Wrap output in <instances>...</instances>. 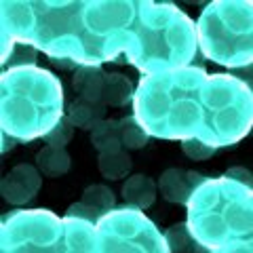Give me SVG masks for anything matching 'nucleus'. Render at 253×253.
Wrapping results in <instances>:
<instances>
[{
	"label": "nucleus",
	"mask_w": 253,
	"mask_h": 253,
	"mask_svg": "<svg viewBox=\"0 0 253 253\" xmlns=\"http://www.w3.org/2000/svg\"><path fill=\"white\" fill-rule=\"evenodd\" d=\"M0 36L32 44L49 59H74L78 66L114 61L108 44L95 34L89 2L4 0L0 4Z\"/></svg>",
	"instance_id": "1"
},
{
	"label": "nucleus",
	"mask_w": 253,
	"mask_h": 253,
	"mask_svg": "<svg viewBox=\"0 0 253 253\" xmlns=\"http://www.w3.org/2000/svg\"><path fill=\"white\" fill-rule=\"evenodd\" d=\"M123 53L144 76L194 66L196 23L171 2H135V17L123 34Z\"/></svg>",
	"instance_id": "2"
},
{
	"label": "nucleus",
	"mask_w": 253,
	"mask_h": 253,
	"mask_svg": "<svg viewBox=\"0 0 253 253\" xmlns=\"http://www.w3.org/2000/svg\"><path fill=\"white\" fill-rule=\"evenodd\" d=\"M203 66L141 76L133 97V116L150 137L184 141L203 129Z\"/></svg>",
	"instance_id": "3"
},
{
	"label": "nucleus",
	"mask_w": 253,
	"mask_h": 253,
	"mask_svg": "<svg viewBox=\"0 0 253 253\" xmlns=\"http://www.w3.org/2000/svg\"><path fill=\"white\" fill-rule=\"evenodd\" d=\"M63 114V84L42 68L4 70L0 76V125L17 141L44 137Z\"/></svg>",
	"instance_id": "4"
},
{
	"label": "nucleus",
	"mask_w": 253,
	"mask_h": 253,
	"mask_svg": "<svg viewBox=\"0 0 253 253\" xmlns=\"http://www.w3.org/2000/svg\"><path fill=\"white\" fill-rule=\"evenodd\" d=\"M188 226L209 251L253 241V190L226 177H209L188 203Z\"/></svg>",
	"instance_id": "5"
},
{
	"label": "nucleus",
	"mask_w": 253,
	"mask_h": 253,
	"mask_svg": "<svg viewBox=\"0 0 253 253\" xmlns=\"http://www.w3.org/2000/svg\"><path fill=\"white\" fill-rule=\"evenodd\" d=\"M0 253H97L95 226L49 209H15L2 217Z\"/></svg>",
	"instance_id": "6"
},
{
	"label": "nucleus",
	"mask_w": 253,
	"mask_h": 253,
	"mask_svg": "<svg viewBox=\"0 0 253 253\" xmlns=\"http://www.w3.org/2000/svg\"><path fill=\"white\" fill-rule=\"evenodd\" d=\"M199 49L228 70L253 63V0H215L196 21Z\"/></svg>",
	"instance_id": "7"
},
{
	"label": "nucleus",
	"mask_w": 253,
	"mask_h": 253,
	"mask_svg": "<svg viewBox=\"0 0 253 253\" xmlns=\"http://www.w3.org/2000/svg\"><path fill=\"white\" fill-rule=\"evenodd\" d=\"M253 129V91L234 74H209L203 84V129L211 148L234 146Z\"/></svg>",
	"instance_id": "8"
},
{
	"label": "nucleus",
	"mask_w": 253,
	"mask_h": 253,
	"mask_svg": "<svg viewBox=\"0 0 253 253\" xmlns=\"http://www.w3.org/2000/svg\"><path fill=\"white\" fill-rule=\"evenodd\" d=\"M95 241L97 253H169L165 234L131 207L106 213L95 226Z\"/></svg>",
	"instance_id": "9"
},
{
	"label": "nucleus",
	"mask_w": 253,
	"mask_h": 253,
	"mask_svg": "<svg viewBox=\"0 0 253 253\" xmlns=\"http://www.w3.org/2000/svg\"><path fill=\"white\" fill-rule=\"evenodd\" d=\"M41 186H42V173L34 165L21 163V165H15L2 177V181H0V194H2V199L9 205L21 207V205H28L34 199Z\"/></svg>",
	"instance_id": "10"
},
{
	"label": "nucleus",
	"mask_w": 253,
	"mask_h": 253,
	"mask_svg": "<svg viewBox=\"0 0 253 253\" xmlns=\"http://www.w3.org/2000/svg\"><path fill=\"white\" fill-rule=\"evenodd\" d=\"M209 177L203 175V173H199V171H186V169L171 167V169H165L161 173V179H158V190H161V196L167 203L186 205V207H188L192 194Z\"/></svg>",
	"instance_id": "11"
},
{
	"label": "nucleus",
	"mask_w": 253,
	"mask_h": 253,
	"mask_svg": "<svg viewBox=\"0 0 253 253\" xmlns=\"http://www.w3.org/2000/svg\"><path fill=\"white\" fill-rule=\"evenodd\" d=\"M156 188H158V184H154L152 177L137 173V175H131L125 179L121 194H123V201L126 203V207L146 211L152 207L156 201Z\"/></svg>",
	"instance_id": "12"
},
{
	"label": "nucleus",
	"mask_w": 253,
	"mask_h": 253,
	"mask_svg": "<svg viewBox=\"0 0 253 253\" xmlns=\"http://www.w3.org/2000/svg\"><path fill=\"white\" fill-rule=\"evenodd\" d=\"M104 84H106V72L101 66H78L72 76V86L81 99L101 104L104 97Z\"/></svg>",
	"instance_id": "13"
},
{
	"label": "nucleus",
	"mask_w": 253,
	"mask_h": 253,
	"mask_svg": "<svg viewBox=\"0 0 253 253\" xmlns=\"http://www.w3.org/2000/svg\"><path fill=\"white\" fill-rule=\"evenodd\" d=\"M66 116L70 118V123H72L76 129L95 131L101 123L106 121V106L78 97V99H74L72 104L68 106Z\"/></svg>",
	"instance_id": "14"
},
{
	"label": "nucleus",
	"mask_w": 253,
	"mask_h": 253,
	"mask_svg": "<svg viewBox=\"0 0 253 253\" xmlns=\"http://www.w3.org/2000/svg\"><path fill=\"white\" fill-rule=\"evenodd\" d=\"M70 154L66 148L57 146H42L36 152V169L42 173L44 177H61L70 171Z\"/></svg>",
	"instance_id": "15"
},
{
	"label": "nucleus",
	"mask_w": 253,
	"mask_h": 253,
	"mask_svg": "<svg viewBox=\"0 0 253 253\" xmlns=\"http://www.w3.org/2000/svg\"><path fill=\"white\" fill-rule=\"evenodd\" d=\"M135 97V89L133 83L129 81V76L118 74V72H110L106 74V84H104V97L101 104L106 108H123Z\"/></svg>",
	"instance_id": "16"
},
{
	"label": "nucleus",
	"mask_w": 253,
	"mask_h": 253,
	"mask_svg": "<svg viewBox=\"0 0 253 253\" xmlns=\"http://www.w3.org/2000/svg\"><path fill=\"white\" fill-rule=\"evenodd\" d=\"M165 241H167L169 253H213L199 243V239L190 230L188 221H177L169 226L165 230Z\"/></svg>",
	"instance_id": "17"
},
{
	"label": "nucleus",
	"mask_w": 253,
	"mask_h": 253,
	"mask_svg": "<svg viewBox=\"0 0 253 253\" xmlns=\"http://www.w3.org/2000/svg\"><path fill=\"white\" fill-rule=\"evenodd\" d=\"M91 144L97 150L99 154H110V152H118L123 148V139H121V125L114 118H106L97 129L91 131Z\"/></svg>",
	"instance_id": "18"
},
{
	"label": "nucleus",
	"mask_w": 253,
	"mask_h": 253,
	"mask_svg": "<svg viewBox=\"0 0 253 253\" xmlns=\"http://www.w3.org/2000/svg\"><path fill=\"white\" fill-rule=\"evenodd\" d=\"M133 161L126 150H118V152H110V154H99L97 158V169L101 173V177H106L110 181L123 179L131 173Z\"/></svg>",
	"instance_id": "19"
},
{
	"label": "nucleus",
	"mask_w": 253,
	"mask_h": 253,
	"mask_svg": "<svg viewBox=\"0 0 253 253\" xmlns=\"http://www.w3.org/2000/svg\"><path fill=\"white\" fill-rule=\"evenodd\" d=\"M118 125H121V139L125 150H141L148 146V131L139 125V121L133 114L118 118Z\"/></svg>",
	"instance_id": "20"
},
{
	"label": "nucleus",
	"mask_w": 253,
	"mask_h": 253,
	"mask_svg": "<svg viewBox=\"0 0 253 253\" xmlns=\"http://www.w3.org/2000/svg\"><path fill=\"white\" fill-rule=\"evenodd\" d=\"M83 203H86L95 211H99L101 215H106V213L116 209V196H114L112 190L104 184L86 186L84 192H83Z\"/></svg>",
	"instance_id": "21"
},
{
	"label": "nucleus",
	"mask_w": 253,
	"mask_h": 253,
	"mask_svg": "<svg viewBox=\"0 0 253 253\" xmlns=\"http://www.w3.org/2000/svg\"><path fill=\"white\" fill-rule=\"evenodd\" d=\"M36 57L38 51L32 44L26 42H15V46L11 49L9 57L2 61L4 70H17V68H34L36 66Z\"/></svg>",
	"instance_id": "22"
},
{
	"label": "nucleus",
	"mask_w": 253,
	"mask_h": 253,
	"mask_svg": "<svg viewBox=\"0 0 253 253\" xmlns=\"http://www.w3.org/2000/svg\"><path fill=\"white\" fill-rule=\"evenodd\" d=\"M74 131H76V126L70 123V118L68 116H63L61 121L53 126V129L46 133V135L42 137L46 141V146H57V148H66L70 141H72L74 137Z\"/></svg>",
	"instance_id": "23"
},
{
	"label": "nucleus",
	"mask_w": 253,
	"mask_h": 253,
	"mask_svg": "<svg viewBox=\"0 0 253 253\" xmlns=\"http://www.w3.org/2000/svg\"><path fill=\"white\" fill-rule=\"evenodd\" d=\"M179 144H181L184 154L188 158H192V161H207V158H211L213 154L217 152V148H211L209 144H205V141L196 139V137L184 139V141H179Z\"/></svg>",
	"instance_id": "24"
},
{
	"label": "nucleus",
	"mask_w": 253,
	"mask_h": 253,
	"mask_svg": "<svg viewBox=\"0 0 253 253\" xmlns=\"http://www.w3.org/2000/svg\"><path fill=\"white\" fill-rule=\"evenodd\" d=\"M66 217H74V219H83V221H89V224L97 226V221L104 217L99 211H95L93 207H89L86 203L78 201V203H72L66 211Z\"/></svg>",
	"instance_id": "25"
},
{
	"label": "nucleus",
	"mask_w": 253,
	"mask_h": 253,
	"mask_svg": "<svg viewBox=\"0 0 253 253\" xmlns=\"http://www.w3.org/2000/svg\"><path fill=\"white\" fill-rule=\"evenodd\" d=\"M221 177L239 181V184H243V186H247V188L253 190V173L249 169H245V167H230V169H226V173Z\"/></svg>",
	"instance_id": "26"
},
{
	"label": "nucleus",
	"mask_w": 253,
	"mask_h": 253,
	"mask_svg": "<svg viewBox=\"0 0 253 253\" xmlns=\"http://www.w3.org/2000/svg\"><path fill=\"white\" fill-rule=\"evenodd\" d=\"M213 253H253V241H239L215 249Z\"/></svg>",
	"instance_id": "27"
},
{
	"label": "nucleus",
	"mask_w": 253,
	"mask_h": 253,
	"mask_svg": "<svg viewBox=\"0 0 253 253\" xmlns=\"http://www.w3.org/2000/svg\"><path fill=\"white\" fill-rule=\"evenodd\" d=\"M230 74H234L236 78L245 81L249 84V89L253 91V63H249V66H245V68H239V70H232Z\"/></svg>",
	"instance_id": "28"
},
{
	"label": "nucleus",
	"mask_w": 253,
	"mask_h": 253,
	"mask_svg": "<svg viewBox=\"0 0 253 253\" xmlns=\"http://www.w3.org/2000/svg\"><path fill=\"white\" fill-rule=\"evenodd\" d=\"M51 63H53V66H57V68H61V70H74V72H76V70H78V63L74 61V59H49Z\"/></svg>",
	"instance_id": "29"
}]
</instances>
